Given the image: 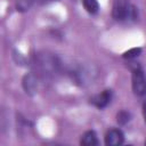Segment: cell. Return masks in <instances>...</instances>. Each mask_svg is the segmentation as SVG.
<instances>
[{"mask_svg":"<svg viewBox=\"0 0 146 146\" xmlns=\"http://www.w3.org/2000/svg\"><path fill=\"white\" fill-rule=\"evenodd\" d=\"M82 5L90 15H95L99 11V3L97 0H82Z\"/></svg>","mask_w":146,"mask_h":146,"instance_id":"obj_8","label":"cell"},{"mask_svg":"<svg viewBox=\"0 0 146 146\" xmlns=\"http://www.w3.org/2000/svg\"><path fill=\"white\" fill-rule=\"evenodd\" d=\"M145 145H146V140H145Z\"/></svg>","mask_w":146,"mask_h":146,"instance_id":"obj_14","label":"cell"},{"mask_svg":"<svg viewBox=\"0 0 146 146\" xmlns=\"http://www.w3.org/2000/svg\"><path fill=\"white\" fill-rule=\"evenodd\" d=\"M112 16L117 22L136 21L138 17V10L136 6L130 3L128 0H114Z\"/></svg>","mask_w":146,"mask_h":146,"instance_id":"obj_2","label":"cell"},{"mask_svg":"<svg viewBox=\"0 0 146 146\" xmlns=\"http://www.w3.org/2000/svg\"><path fill=\"white\" fill-rule=\"evenodd\" d=\"M38 0H17L16 8L18 11H27Z\"/></svg>","mask_w":146,"mask_h":146,"instance_id":"obj_9","label":"cell"},{"mask_svg":"<svg viewBox=\"0 0 146 146\" xmlns=\"http://www.w3.org/2000/svg\"><path fill=\"white\" fill-rule=\"evenodd\" d=\"M38 1H42V2H46V1H56V0H38Z\"/></svg>","mask_w":146,"mask_h":146,"instance_id":"obj_13","label":"cell"},{"mask_svg":"<svg viewBox=\"0 0 146 146\" xmlns=\"http://www.w3.org/2000/svg\"><path fill=\"white\" fill-rule=\"evenodd\" d=\"M141 51H143V49H141V48H139V47H135V48H131V49H129V50L124 51V52H123V55H122V57H123L124 59L132 60V59L137 58V57L141 54Z\"/></svg>","mask_w":146,"mask_h":146,"instance_id":"obj_10","label":"cell"},{"mask_svg":"<svg viewBox=\"0 0 146 146\" xmlns=\"http://www.w3.org/2000/svg\"><path fill=\"white\" fill-rule=\"evenodd\" d=\"M131 87L136 96L138 97L146 96V74L139 65H135L132 67Z\"/></svg>","mask_w":146,"mask_h":146,"instance_id":"obj_3","label":"cell"},{"mask_svg":"<svg viewBox=\"0 0 146 146\" xmlns=\"http://www.w3.org/2000/svg\"><path fill=\"white\" fill-rule=\"evenodd\" d=\"M131 119V114L128 112V111H120L117 114H116V122L120 124V125H124L127 124Z\"/></svg>","mask_w":146,"mask_h":146,"instance_id":"obj_11","label":"cell"},{"mask_svg":"<svg viewBox=\"0 0 146 146\" xmlns=\"http://www.w3.org/2000/svg\"><path fill=\"white\" fill-rule=\"evenodd\" d=\"M124 143V133L119 128H112L107 130L105 135V145L107 146H120Z\"/></svg>","mask_w":146,"mask_h":146,"instance_id":"obj_6","label":"cell"},{"mask_svg":"<svg viewBox=\"0 0 146 146\" xmlns=\"http://www.w3.org/2000/svg\"><path fill=\"white\" fill-rule=\"evenodd\" d=\"M80 144L83 146H97L99 145V140L97 137V133L95 130H88L86 131L80 139Z\"/></svg>","mask_w":146,"mask_h":146,"instance_id":"obj_7","label":"cell"},{"mask_svg":"<svg viewBox=\"0 0 146 146\" xmlns=\"http://www.w3.org/2000/svg\"><path fill=\"white\" fill-rule=\"evenodd\" d=\"M112 97H113L112 90L105 89V90H103L102 92H99V94L92 96V97L90 98V103H91L94 106H96L97 108L103 110V108H105V107L111 103Z\"/></svg>","mask_w":146,"mask_h":146,"instance_id":"obj_5","label":"cell"},{"mask_svg":"<svg viewBox=\"0 0 146 146\" xmlns=\"http://www.w3.org/2000/svg\"><path fill=\"white\" fill-rule=\"evenodd\" d=\"M22 84L27 95H30V96L35 95L39 89V86H40L39 75L36 73H29V74L24 75V78L22 80Z\"/></svg>","mask_w":146,"mask_h":146,"instance_id":"obj_4","label":"cell"},{"mask_svg":"<svg viewBox=\"0 0 146 146\" xmlns=\"http://www.w3.org/2000/svg\"><path fill=\"white\" fill-rule=\"evenodd\" d=\"M143 116H144V121L146 123V102L143 104Z\"/></svg>","mask_w":146,"mask_h":146,"instance_id":"obj_12","label":"cell"},{"mask_svg":"<svg viewBox=\"0 0 146 146\" xmlns=\"http://www.w3.org/2000/svg\"><path fill=\"white\" fill-rule=\"evenodd\" d=\"M32 64L38 75H42L47 78L56 76L62 71V62L59 60V58L56 55L48 51L35 54Z\"/></svg>","mask_w":146,"mask_h":146,"instance_id":"obj_1","label":"cell"}]
</instances>
